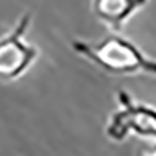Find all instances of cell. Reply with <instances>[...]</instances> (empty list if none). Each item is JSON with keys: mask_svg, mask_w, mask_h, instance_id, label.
Here are the masks:
<instances>
[{"mask_svg": "<svg viewBox=\"0 0 156 156\" xmlns=\"http://www.w3.org/2000/svg\"><path fill=\"white\" fill-rule=\"evenodd\" d=\"M76 55L90 61L111 75L147 73L156 76V59L145 55L136 44L120 34H109L98 42L73 39L70 42Z\"/></svg>", "mask_w": 156, "mask_h": 156, "instance_id": "6da1fadb", "label": "cell"}, {"mask_svg": "<svg viewBox=\"0 0 156 156\" xmlns=\"http://www.w3.org/2000/svg\"><path fill=\"white\" fill-rule=\"evenodd\" d=\"M115 98L119 108L108 120L106 136L114 142H122L129 134L156 140V108L136 101L125 89H120Z\"/></svg>", "mask_w": 156, "mask_h": 156, "instance_id": "7a4b0ae2", "label": "cell"}, {"mask_svg": "<svg viewBox=\"0 0 156 156\" xmlns=\"http://www.w3.org/2000/svg\"><path fill=\"white\" fill-rule=\"evenodd\" d=\"M30 23L31 14L25 12L12 30L0 37V81L17 80L37 59L39 50L25 42Z\"/></svg>", "mask_w": 156, "mask_h": 156, "instance_id": "3957f363", "label": "cell"}, {"mask_svg": "<svg viewBox=\"0 0 156 156\" xmlns=\"http://www.w3.org/2000/svg\"><path fill=\"white\" fill-rule=\"evenodd\" d=\"M148 0H92V14L115 33L136 11L144 8Z\"/></svg>", "mask_w": 156, "mask_h": 156, "instance_id": "277c9868", "label": "cell"}, {"mask_svg": "<svg viewBox=\"0 0 156 156\" xmlns=\"http://www.w3.org/2000/svg\"><path fill=\"white\" fill-rule=\"evenodd\" d=\"M139 156H156V144H151V145H147L140 150Z\"/></svg>", "mask_w": 156, "mask_h": 156, "instance_id": "5b68a950", "label": "cell"}]
</instances>
